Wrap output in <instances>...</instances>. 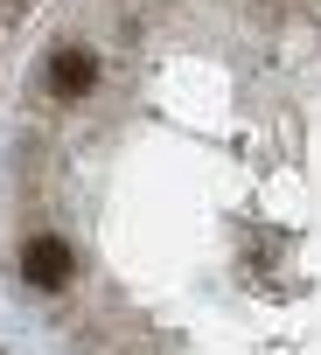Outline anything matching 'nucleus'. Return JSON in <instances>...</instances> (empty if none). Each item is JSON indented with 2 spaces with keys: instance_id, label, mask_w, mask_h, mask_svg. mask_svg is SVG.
Here are the masks:
<instances>
[{
  "instance_id": "f257e3e1",
  "label": "nucleus",
  "mask_w": 321,
  "mask_h": 355,
  "mask_svg": "<svg viewBox=\"0 0 321 355\" xmlns=\"http://www.w3.org/2000/svg\"><path fill=\"white\" fill-rule=\"evenodd\" d=\"M22 272H28V286H70V244H56V237H35L28 251H22Z\"/></svg>"
},
{
  "instance_id": "f03ea898",
  "label": "nucleus",
  "mask_w": 321,
  "mask_h": 355,
  "mask_svg": "<svg viewBox=\"0 0 321 355\" xmlns=\"http://www.w3.org/2000/svg\"><path fill=\"white\" fill-rule=\"evenodd\" d=\"M91 77H98V63H91L84 49H63V56L49 63V84H56V98H84V91H91Z\"/></svg>"
}]
</instances>
